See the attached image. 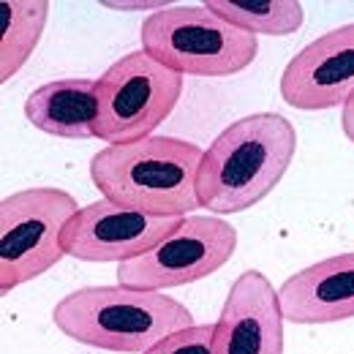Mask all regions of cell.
I'll use <instances>...</instances> for the list:
<instances>
[{"mask_svg":"<svg viewBox=\"0 0 354 354\" xmlns=\"http://www.w3.org/2000/svg\"><path fill=\"white\" fill-rule=\"evenodd\" d=\"M80 213L63 188H25L0 202V295L60 265L66 254L63 229Z\"/></svg>","mask_w":354,"mask_h":354,"instance_id":"5","label":"cell"},{"mask_svg":"<svg viewBox=\"0 0 354 354\" xmlns=\"http://www.w3.org/2000/svg\"><path fill=\"white\" fill-rule=\"evenodd\" d=\"M49 19L46 0H6L0 3V82L14 80L33 57Z\"/></svg>","mask_w":354,"mask_h":354,"instance_id":"13","label":"cell"},{"mask_svg":"<svg viewBox=\"0 0 354 354\" xmlns=\"http://www.w3.org/2000/svg\"><path fill=\"white\" fill-rule=\"evenodd\" d=\"M205 6L251 36H295L306 22L300 0H205Z\"/></svg>","mask_w":354,"mask_h":354,"instance_id":"14","label":"cell"},{"mask_svg":"<svg viewBox=\"0 0 354 354\" xmlns=\"http://www.w3.org/2000/svg\"><path fill=\"white\" fill-rule=\"evenodd\" d=\"M297 153V129L278 112H254L229 123L199 164V202L216 216H232L267 199Z\"/></svg>","mask_w":354,"mask_h":354,"instance_id":"1","label":"cell"},{"mask_svg":"<svg viewBox=\"0 0 354 354\" xmlns=\"http://www.w3.org/2000/svg\"><path fill=\"white\" fill-rule=\"evenodd\" d=\"M283 319L292 324H335L354 319V251L297 270L281 289Z\"/></svg>","mask_w":354,"mask_h":354,"instance_id":"11","label":"cell"},{"mask_svg":"<svg viewBox=\"0 0 354 354\" xmlns=\"http://www.w3.org/2000/svg\"><path fill=\"white\" fill-rule=\"evenodd\" d=\"M354 95V22L306 44L281 74V98L300 112L346 106Z\"/></svg>","mask_w":354,"mask_h":354,"instance_id":"9","label":"cell"},{"mask_svg":"<svg viewBox=\"0 0 354 354\" xmlns=\"http://www.w3.org/2000/svg\"><path fill=\"white\" fill-rule=\"evenodd\" d=\"M341 129L346 133V139L354 142V95L346 101V106H344V115H341Z\"/></svg>","mask_w":354,"mask_h":354,"instance_id":"17","label":"cell"},{"mask_svg":"<svg viewBox=\"0 0 354 354\" xmlns=\"http://www.w3.org/2000/svg\"><path fill=\"white\" fill-rule=\"evenodd\" d=\"M237 251V229L218 216H183L147 254L118 267V283L131 289H177L218 272Z\"/></svg>","mask_w":354,"mask_h":354,"instance_id":"7","label":"cell"},{"mask_svg":"<svg viewBox=\"0 0 354 354\" xmlns=\"http://www.w3.org/2000/svg\"><path fill=\"white\" fill-rule=\"evenodd\" d=\"M283 308L265 272L245 270L226 292L213 354H283Z\"/></svg>","mask_w":354,"mask_h":354,"instance_id":"10","label":"cell"},{"mask_svg":"<svg viewBox=\"0 0 354 354\" xmlns=\"http://www.w3.org/2000/svg\"><path fill=\"white\" fill-rule=\"evenodd\" d=\"M205 150L177 136H145L129 145H106L90 158L95 191L147 216L183 218L199 202V164Z\"/></svg>","mask_w":354,"mask_h":354,"instance_id":"2","label":"cell"},{"mask_svg":"<svg viewBox=\"0 0 354 354\" xmlns=\"http://www.w3.org/2000/svg\"><path fill=\"white\" fill-rule=\"evenodd\" d=\"M52 322L66 338L115 354H145L196 324L191 308L175 297L123 283L74 289L52 308Z\"/></svg>","mask_w":354,"mask_h":354,"instance_id":"3","label":"cell"},{"mask_svg":"<svg viewBox=\"0 0 354 354\" xmlns=\"http://www.w3.org/2000/svg\"><path fill=\"white\" fill-rule=\"evenodd\" d=\"M213 338H216V322L191 324L169 338L158 341L145 354H213Z\"/></svg>","mask_w":354,"mask_h":354,"instance_id":"15","label":"cell"},{"mask_svg":"<svg viewBox=\"0 0 354 354\" xmlns=\"http://www.w3.org/2000/svg\"><path fill=\"white\" fill-rule=\"evenodd\" d=\"M98 80H55L25 98V118L57 139H95Z\"/></svg>","mask_w":354,"mask_h":354,"instance_id":"12","label":"cell"},{"mask_svg":"<svg viewBox=\"0 0 354 354\" xmlns=\"http://www.w3.org/2000/svg\"><path fill=\"white\" fill-rule=\"evenodd\" d=\"M139 41L147 55L183 77H234L259 55L257 36L221 19L205 3L150 14L142 22Z\"/></svg>","mask_w":354,"mask_h":354,"instance_id":"4","label":"cell"},{"mask_svg":"<svg viewBox=\"0 0 354 354\" xmlns=\"http://www.w3.org/2000/svg\"><path fill=\"white\" fill-rule=\"evenodd\" d=\"M101 6H106L112 11H153V14H158L164 8H172L175 3H169V0H106Z\"/></svg>","mask_w":354,"mask_h":354,"instance_id":"16","label":"cell"},{"mask_svg":"<svg viewBox=\"0 0 354 354\" xmlns=\"http://www.w3.org/2000/svg\"><path fill=\"white\" fill-rule=\"evenodd\" d=\"M180 218L147 216L131 207H120L109 199L80 207V213L63 229V248L68 257L95 265H126L161 243Z\"/></svg>","mask_w":354,"mask_h":354,"instance_id":"8","label":"cell"},{"mask_svg":"<svg viewBox=\"0 0 354 354\" xmlns=\"http://www.w3.org/2000/svg\"><path fill=\"white\" fill-rule=\"evenodd\" d=\"M183 74L167 68L145 49L118 57L98 77L101 112L95 139L106 145H129L156 129L175 112L183 95Z\"/></svg>","mask_w":354,"mask_h":354,"instance_id":"6","label":"cell"}]
</instances>
